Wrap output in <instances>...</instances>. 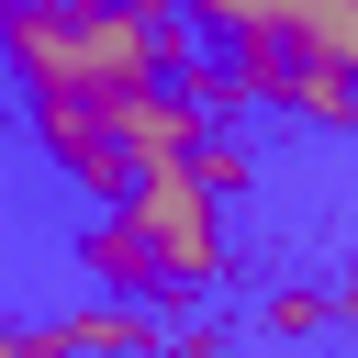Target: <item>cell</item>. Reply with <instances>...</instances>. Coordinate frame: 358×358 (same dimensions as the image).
I'll use <instances>...</instances> for the list:
<instances>
[{
  "label": "cell",
  "mask_w": 358,
  "mask_h": 358,
  "mask_svg": "<svg viewBox=\"0 0 358 358\" xmlns=\"http://www.w3.org/2000/svg\"><path fill=\"white\" fill-rule=\"evenodd\" d=\"M190 56L179 0H0V67L22 90H134Z\"/></svg>",
  "instance_id": "obj_1"
},
{
  "label": "cell",
  "mask_w": 358,
  "mask_h": 358,
  "mask_svg": "<svg viewBox=\"0 0 358 358\" xmlns=\"http://www.w3.org/2000/svg\"><path fill=\"white\" fill-rule=\"evenodd\" d=\"M123 224L145 235V257H157V280H168V313L201 302V291H224V268H235L224 201H213L190 168H134V179H123Z\"/></svg>",
  "instance_id": "obj_2"
},
{
  "label": "cell",
  "mask_w": 358,
  "mask_h": 358,
  "mask_svg": "<svg viewBox=\"0 0 358 358\" xmlns=\"http://www.w3.org/2000/svg\"><path fill=\"white\" fill-rule=\"evenodd\" d=\"M190 45H291L324 67H358V0H179Z\"/></svg>",
  "instance_id": "obj_3"
},
{
  "label": "cell",
  "mask_w": 358,
  "mask_h": 358,
  "mask_svg": "<svg viewBox=\"0 0 358 358\" xmlns=\"http://www.w3.org/2000/svg\"><path fill=\"white\" fill-rule=\"evenodd\" d=\"M22 112H34V145L56 157V179H78L90 201H123V145H112V112H101V90H22Z\"/></svg>",
  "instance_id": "obj_4"
},
{
  "label": "cell",
  "mask_w": 358,
  "mask_h": 358,
  "mask_svg": "<svg viewBox=\"0 0 358 358\" xmlns=\"http://www.w3.org/2000/svg\"><path fill=\"white\" fill-rule=\"evenodd\" d=\"M101 112H112V145H123V168H179L213 123L168 90V78H134V90H101Z\"/></svg>",
  "instance_id": "obj_5"
},
{
  "label": "cell",
  "mask_w": 358,
  "mask_h": 358,
  "mask_svg": "<svg viewBox=\"0 0 358 358\" xmlns=\"http://www.w3.org/2000/svg\"><path fill=\"white\" fill-rule=\"evenodd\" d=\"M34 336H45L56 358H145V347H157V313L101 291V302H78V313H56V324H34Z\"/></svg>",
  "instance_id": "obj_6"
},
{
  "label": "cell",
  "mask_w": 358,
  "mask_h": 358,
  "mask_svg": "<svg viewBox=\"0 0 358 358\" xmlns=\"http://www.w3.org/2000/svg\"><path fill=\"white\" fill-rule=\"evenodd\" d=\"M179 168H190V179H201L213 201H235V190H257V145H246L235 123H213V134H201V145H190Z\"/></svg>",
  "instance_id": "obj_7"
},
{
  "label": "cell",
  "mask_w": 358,
  "mask_h": 358,
  "mask_svg": "<svg viewBox=\"0 0 358 358\" xmlns=\"http://www.w3.org/2000/svg\"><path fill=\"white\" fill-rule=\"evenodd\" d=\"M257 324H268V336H324V324H336V302H324V291H268V313H257Z\"/></svg>",
  "instance_id": "obj_8"
},
{
  "label": "cell",
  "mask_w": 358,
  "mask_h": 358,
  "mask_svg": "<svg viewBox=\"0 0 358 358\" xmlns=\"http://www.w3.org/2000/svg\"><path fill=\"white\" fill-rule=\"evenodd\" d=\"M0 358H56L45 336H22V324H0Z\"/></svg>",
  "instance_id": "obj_9"
}]
</instances>
